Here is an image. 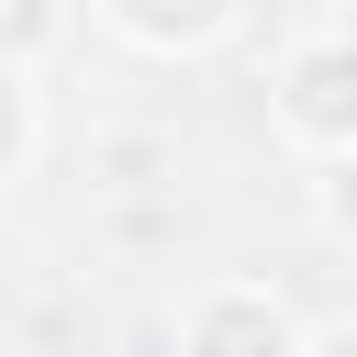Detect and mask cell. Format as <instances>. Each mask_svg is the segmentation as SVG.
Masks as SVG:
<instances>
[{
    "instance_id": "6da1fadb",
    "label": "cell",
    "mask_w": 357,
    "mask_h": 357,
    "mask_svg": "<svg viewBox=\"0 0 357 357\" xmlns=\"http://www.w3.org/2000/svg\"><path fill=\"white\" fill-rule=\"evenodd\" d=\"M268 123H279L301 156L357 145V22H324V33H301V45L279 56V78H268Z\"/></svg>"
},
{
    "instance_id": "7a4b0ae2",
    "label": "cell",
    "mask_w": 357,
    "mask_h": 357,
    "mask_svg": "<svg viewBox=\"0 0 357 357\" xmlns=\"http://www.w3.org/2000/svg\"><path fill=\"white\" fill-rule=\"evenodd\" d=\"M178 357H301V312L268 279H201L178 312Z\"/></svg>"
},
{
    "instance_id": "3957f363",
    "label": "cell",
    "mask_w": 357,
    "mask_h": 357,
    "mask_svg": "<svg viewBox=\"0 0 357 357\" xmlns=\"http://www.w3.org/2000/svg\"><path fill=\"white\" fill-rule=\"evenodd\" d=\"M100 11V33H123L134 56H212L234 22H245V0H89Z\"/></svg>"
},
{
    "instance_id": "277c9868",
    "label": "cell",
    "mask_w": 357,
    "mask_h": 357,
    "mask_svg": "<svg viewBox=\"0 0 357 357\" xmlns=\"http://www.w3.org/2000/svg\"><path fill=\"white\" fill-rule=\"evenodd\" d=\"M33 145H45V100H33V67H11V56H0V178H22V167H33Z\"/></svg>"
},
{
    "instance_id": "5b68a950",
    "label": "cell",
    "mask_w": 357,
    "mask_h": 357,
    "mask_svg": "<svg viewBox=\"0 0 357 357\" xmlns=\"http://www.w3.org/2000/svg\"><path fill=\"white\" fill-rule=\"evenodd\" d=\"M67 45V0H0V56L11 67H45Z\"/></svg>"
},
{
    "instance_id": "8992f818",
    "label": "cell",
    "mask_w": 357,
    "mask_h": 357,
    "mask_svg": "<svg viewBox=\"0 0 357 357\" xmlns=\"http://www.w3.org/2000/svg\"><path fill=\"white\" fill-rule=\"evenodd\" d=\"M312 212H324V234L357 257V145H335V156H312Z\"/></svg>"
},
{
    "instance_id": "52a82bcc",
    "label": "cell",
    "mask_w": 357,
    "mask_h": 357,
    "mask_svg": "<svg viewBox=\"0 0 357 357\" xmlns=\"http://www.w3.org/2000/svg\"><path fill=\"white\" fill-rule=\"evenodd\" d=\"M301 357H357V312H335L324 335H301Z\"/></svg>"
}]
</instances>
